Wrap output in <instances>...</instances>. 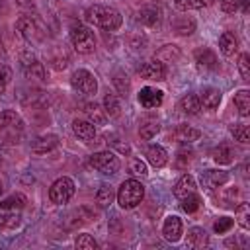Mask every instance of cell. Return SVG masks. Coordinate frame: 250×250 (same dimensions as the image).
Wrapping results in <instances>:
<instances>
[{
  "mask_svg": "<svg viewBox=\"0 0 250 250\" xmlns=\"http://www.w3.org/2000/svg\"><path fill=\"white\" fill-rule=\"evenodd\" d=\"M84 20L104 31H117L123 23L121 12L107 4H92L90 8H86Z\"/></svg>",
  "mask_w": 250,
  "mask_h": 250,
  "instance_id": "cell-1",
  "label": "cell"
},
{
  "mask_svg": "<svg viewBox=\"0 0 250 250\" xmlns=\"http://www.w3.org/2000/svg\"><path fill=\"white\" fill-rule=\"evenodd\" d=\"M23 133H25V123L16 109L0 111V145L6 146L18 145L23 139Z\"/></svg>",
  "mask_w": 250,
  "mask_h": 250,
  "instance_id": "cell-2",
  "label": "cell"
},
{
  "mask_svg": "<svg viewBox=\"0 0 250 250\" xmlns=\"http://www.w3.org/2000/svg\"><path fill=\"white\" fill-rule=\"evenodd\" d=\"M16 31L20 33L21 39H25L27 43H33V45H39L47 39V29L35 12L33 14L31 12L21 14L16 20Z\"/></svg>",
  "mask_w": 250,
  "mask_h": 250,
  "instance_id": "cell-3",
  "label": "cell"
},
{
  "mask_svg": "<svg viewBox=\"0 0 250 250\" xmlns=\"http://www.w3.org/2000/svg\"><path fill=\"white\" fill-rule=\"evenodd\" d=\"M115 197H117V203H119L121 209H133V207H137L143 201V197H145V186L139 180L129 178V180H125L119 186Z\"/></svg>",
  "mask_w": 250,
  "mask_h": 250,
  "instance_id": "cell-4",
  "label": "cell"
},
{
  "mask_svg": "<svg viewBox=\"0 0 250 250\" xmlns=\"http://www.w3.org/2000/svg\"><path fill=\"white\" fill-rule=\"evenodd\" d=\"M70 43L78 55H90L96 49V35L84 23H74L70 27Z\"/></svg>",
  "mask_w": 250,
  "mask_h": 250,
  "instance_id": "cell-5",
  "label": "cell"
},
{
  "mask_svg": "<svg viewBox=\"0 0 250 250\" xmlns=\"http://www.w3.org/2000/svg\"><path fill=\"white\" fill-rule=\"evenodd\" d=\"M70 88L80 96H94L98 92V80L90 70L76 68L70 76Z\"/></svg>",
  "mask_w": 250,
  "mask_h": 250,
  "instance_id": "cell-6",
  "label": "cell"
},
{
  "mask_svg": "<svg viewBox=\"0 0 250 250\" xmlns=\"http://www.w3.org/2000/svg\"><path fill=\"white\" fill-rule=\"evenodd\" d=\"M20 64H21V70L27 78H35V80H41V82L47 80V70L31 49H23L20 53Z\"/></svg>",
  "mask_w": 250,
  "mask_h": 250,
  "instance_id": "cell-7",
  "label": "cell"
},
{
  "mask_svg": "<svg viewBox=\"0 0 250 250\" xmlns=\"http://www.w3.org/2000/svg\"><path fill=\"white\" fill-rule=\"evenodd\" d=\"M74 191H76V186H74L72 178L62 176V178H57L51 184V188H49V199L55 205H62V203L70 201V197L74 195Z\"/></svg>",
  "mask_w": 250,
  "mask_h": 250,
  "instance_id": "cell-8",
  "label": "cell"
},
{
  "mask_svg": "<svg viewBox=\"0 0 250 250\" xmlns=\"http://www.w3.org/2000/svg\"><path fill=\"white\" fill-rule=\"evenodd\" d=\"M90 164H92L98 172H102L104 176H113V174H117V170H119V166H121L119 158H117L111 150L94 152V154L90 156Z\"/></svg>",
  "mask_w": 250,
  "mask_h": 250,
  "instance_id": "cell-9",
  "label": "cell"
},
{
  "mask_svg": "<svg viewBox=\"0 0 250 250\" xmlns=\"http://www.w3.org/2000/svg\"><path fill=\"white\" fill-rule=\"evenodd\" d=\"M193 59L199 70L203 72H213L219 68V59L215 55V51H211L209 47H199L193 51Z\"/></svg>",
  "mask_w": 250,
  "mask_h": 250,
  "instance_id": "cell-10",
  "label": "cell"
},
{
  "mask_svg": "<svg viewBox=\"0 0 250 250\" xmlns=\"http://www.w3.org/2000/svg\"><path fill=\"white\" fill-rule=\"evenodd\" d=\"M139 104L145 107V109H154V107H160L162 102H164V92L154 88V86H145L141 88L139 96H137Z\"/></svg>",
  "mask_w": 250,
  "mask_h": 250,
  "instance_id": "cell-11",
  "label": "cell"
},
{
  "mask_svg": "<svg viewBox=\"0 0 250 250\" xmlns=\"http://www.w3.org/2000/svg\"><path fill=\"white\" fill-rule=\"evenodd\" d=\"M139 74H141V78H145V80L162 82V80H166V64H164L160 59H152V61L145 62V64L139 68Z\"/></svg>",
  "mask_w": 250,
  "mask_h": 250,
  "instance_id": "cell-12",
  "label": "cell"
},
{
  "mask_svg": "<svg viewBox=\"0 0 250 250\" xmlns=\"http://www.w3.org/2000/svg\"><path fill=\"white\" fill-rule=\"evenodd\" d=\"M23 94H20V102L23 105H27L29 109H43L47 105V94L43 90H37V88H27V90H21Z\"/></svg>",
  "mask_w": 250,
  "mask_h": 250,
  "instance_id": "cell-13",
  "label": "cell"
},
{
  "mask_svg": "<svg viewBox=\"0 0 250 250\" xmlns=\"http://www.w3.org/2000/svg\"><path fill=\"white\" fill-rule=\"evenodd\" d=\"M201 137V131L191 127V125H178L172 133H170V139L178 145H191L195 141H199Z\"/></svg>",
  "mask_w": 250,
  "mask_h": 250,
  "instance_id": "cell-14",
  "label": "cell"
},
{
  "mask_svg": "<svg viewBox=\"0 0 250 250\" xmlns=\"http://www.w3.org/2000/svg\"><path fill=\"white\" fill-rule=\"evenodd\" d=\"M135 20L145 27H158L162 20V12L156 6H143L141 10H137Z\"/></svg>",
  "mask_w": 250,
  "mask_h": 250,
  "instance_id": "cell-15",
  "label": "cell"
},
{
  "mask_svg": "<svg viewBox=\"0 0 250 250\" xmlns=\"http://www.w3.org/2000/svg\"><path fill=\"white\" fill-rule=\"evenodd\" d=\"M72 133L84 143H94L96 137H98L96 125L92 121H88V119H74L72 121Z\"/></svg>",
  "mask_w": 250,
  "mask_h": 250,
  "instance_id": "cell-16",
  "label": "cell"
},
{
  "mask_svg": "<svg viewBox=\"0 0 250 250\" xmlns=\"http://www.w3.org/2000/svg\"><path fill=\"white\" fill-rule=\"evenodd\" d=\"M182 230H184V227H182L180 217L170 215V217L164 219V223H162V236L168 242H178L182 238Z\"/></svg>",
  "mask_w": 250,
  "mask_h": 250,
  "instance_id": "cell-17",
  "label": "cell"
},
{
  "mask_svg": "<svg viewBox=\"0 0 250 250\" xmlns=\"http://www.w3.org/2000/svg\"><path fill=\"white\" fill-rule=\"evenodd\" d=\"M59 146V137L57 135H53V133H49V135H41V137H37L33 143H31V152H35V154H47V152H51V150H55Z\"/></svg>",
  "mask_w": 250,
  "mask_h": 250,
  "instance_id": "cell-18",
  "label": "cell"
},
{
  "mask_svg": "<svg viewBox=\"0 0 250 250\" xmlns=\"http://www.w3.org/2000/svg\"><path fill=\"white\" fill-rule=\"evenodd\" d=\"M229 182V172L225 170H205L201 174V184L207 189H217Z\"/></svg>",
  "mask_w": 250,
  "mask_h": 250,
  "instance_id": "cell-19",
  "label": "cell"
},
{
  "mask_svg": "<svg viewBox=\"0 0 250 250\" xmlns=\"http://www.w3.org/2000/svg\"><path fill=\"white\" fill-rule=\"evenodd\" d=\"M47 61H49V64H51L55 70H64V68L68 66V62H70L68 53H66L64 47H61V45L51 47V51H49V55H47Z\"/></svg>",
  "mask_w": 250,
  "mask_h": 250,
  "instance_id": "cell-20",
  "label": "cell"
},
{
  "mask_svg": "<svg viewBox=\"0 0 250 250\" xmlns=\"http://www.w3.org/2000/svg\"><path fill=\"white\" fill-rule=\"evenodd\" d=\"M221 100H223V94H221L219 88L207 86V88H203V90L199 92V102H201V105H203L205 109H215V107H219Z\"/></svg>",
  "mask_w": 250,
  "mask_h": 250,
  "instance_id": "cell-21",
  "label": "cell"
},
{
  "mask_svg": "<svg viewBox=\"0 0 250 250\" xmlns=\"http://www.w3.org/2000/svg\"><path fill=\"white\" fill-rule=\"evenodd\" d=\"M145 156H146L148 164L154 166V168H162V166H166V162H168V152H166V148L160 146V145H150V146L146 148Z\"/></svg>",
  "mask_w": 250,
  "mask_h": 250,
  "instance_id": "cell-22",
  "label": "cell"
},
{
  "mask_svg": "<svg viewBox=\"0 0 250 250\" xmlns=\"http://www.w3.org/2000/svg\"><path fill=\"white\" fill-rule=\"evenodd\" d=\"M195 27H197V23H195V20H193L191 16H178V18L174 20V23H172L174 33L180 35V37L191 35V33L195 31Z\"/></svg>",
  "mask_w": 250,
  "mask_h": 250,
  "instance_id": "cell-23",
  "label": "cell"
},
{
  "mask_svg": "<svg viewBox=\"0 0 250 250\" xmlns=\"http://www.w3.org/2000/svg\"><path fill=\"white\" fill-rule=\"evenodd\" d=\"M219 49L225 57H232L238 51V37L232 31H223L219 35Z\"/></svg>",
  "mask_w": 250,
  "mask_h": 250,
  "instance_id": "cell-24",
  "label": "cell"
},
{
  "mask_svg": "<svg viewBox=\"0 0 250 250\" xmlns=\"http://www.w3.org/2000/svg\"><path fill=\"white\" fill-rule=\"evenodd\" d=\"M186 242L191 248H203V246L209 244V234L201 227H191L188 230V234H186Z\"/></svg>",
  "mask_w": 250,
  "mask_h": 250,
  "instance_id": "cell-25",
  "label": "cell"
},
{
  "mask_svg": "<svg viewBox=\"0 0 250 250\" xmlns=\"http://www.w3.org/2000/svg\"><path fill=\"white\" fill-rule=\"evenodd\" d=\"M191 191H195V180H193V176H189V174H184V176L174 184V189H172V193H174L178 199H182L184 195H188V193H191Z\"/></svg>",
  "mask_w": 250,
  "mask_h": 250,
  "instance_id": "cell-26",
  "label": "cell"
},
{
  "mask_svg": "<svg viewBox=\"0 0 250 250\" xmlns=\"http://www.w3.org/2000/svg\"><path fill=\"white\" fill-rule=\"evenodd\" d=\"M84 113L88 115V121H92L94 125H104L105 123V111L96 104V102H86L82 105Z\"/></svg>",
  "mask_w": 250,
  "mask_h": 250,
  "instance_id": "cell-27",
  "label": "cell"
},
{
  "mask_svg": "<svg viewBox=\"0 0 250 250\" xmlns=\"http://www.w3.org/2000/svg\"><path fill=\"white\" fill-rule=\"evenodd\" d=\"M158 131H160V121L156 117H145L139 125V135H141V139H146V141L152 139Z\"/></svg>",
  "mask_w": 250,
  "mask_h": 250,
  "instance_id": "cell-28",
  "label": "cell"
},
{
  "mask_svg": "<svg viewBox=\"0 0 250 250\" xmlns=\"http://www.w3.org/2000/svg\"><path fill=\"white\" fill-rule=\"evenodd\" d=\"M27 203V197L23 193H12L4 199H0V209L4 211H18V209H23Z\"/></svg>",
  "mask_w": 250,
  "mask_h": 250,
  "instance_id": "cell-29",
  "label": "cell"
},
{
  "mask_svg": "<svg viewBox=\"0 0 250 250\" xmlns=\"http://www.w3.org/2000/svg\"><path fill=\"white\" fill-rule=\"evenodd\" d=\"M180 109H182L186 115H197L199 109H201L199 96H195V94H186V96L180 100Z\"/></svg>",
  "mask_w": 250,
  "mask_h": 250,
  "instance_id": "cell-30",
  "label": "cell"
},
{
  "mask_svg": "<svg viewBox=\"0 0 250 250\" xmlns=\"http://www.w3.org/2000/svg\"><path fill=\"white\" fill-rule=\"evenodd\" d=\"M232 156H234V150L227 143H221L219 146L213 148V160L217 164H230L232 162Z\"/></svg>",
  "mask_w": 250,
  "mask_h": 250,
  "instance_id": "cell-31",
  "label": "cell"
},
{
  "mask_svg": "<svg viewBox=\"0 0 250 250\" xmlns=\"http://www.w3.org/2000/svg\"><path fill=\"white\" fill-rule=\"evenodd\" d=\"M104 111H105V115L107 117H119L121 115V104H119V100H117V96L115 94H105L104 96Z\"/></svg>",
  "mask_w": 250,
  "mask_h": 250,
  "instance_id": "cell-32",
  "label": "cell"
},
{
  "mask_svg": "<svg viewBox=\"0 0 250 250\" xmlns=\"http://www.w3.org/2000/svg\"><path fill=\"white\" fill-rule=\"evenodd\" d=\"M113 199H115V191H113V188L107 186V184L100 186V189L96 191V203H98L100 207H109V205L113 203Z\"/></svg>",
  "mask_w": 250,
  "mask_h": 250,
  "instance_id": "cell-33",
  "label": "cell"
},
{
  "mask_svg": "<svg viewBox=\"0 0 250 250\" xmlns=\"http://www.w3.org/2000/svg\"><path fill=\"white\" fill-rule=\"evenodd\" d=\"M215 0H174V6L180 12H188V10H201V8H209Z\"/></svg>",
  "mask_w": 250,
  "mask_h": 250,
  "instance_id": "cell-34",
  "label": "cell"
},
{
  "mask_svg": "<svg viewBox=\"0 0 250 250\" xmlns=\"http://www.w3.org/2000/svg\"><path fill=\"white\" fill-rule=\"evenodd\" d=\"M234 105H236L238 113L242 117H246L250 113V92L248 90H238L234 94Z\"/></svg>",
  "mask_w": 250,
  "mask_h": 250,
  "instance_id": "cell-35",
  "label": "cell"
},
{
  "mask_svg": "<svg viewBox=\"0 0 250 250\" xmlns=\"http://www.w3.org/2000/svg\"><path fill=\"white\" fill-rule=\"evenodd\" d=\"M111 82H113L115 90H117L121 96H127V94H129L131 82H129V76H127L123 70H115V72H113V76H111Z\"/></svg>",
  "mask_w": 250,
  "mask_h": 250,
  "instance_id": "cell-36",
  "label": "cell"
},
{
  "mask_svg": "<svg viewBox=\"0 0 250 250\" xmlns=\"http://www.w3.org/2000/svg\"><path fill=\"white\" fill-rule=\"evenodd\" d=\"M199 207H201V197H199L197 191H191V193L182 197V209L186 213H195Z\"/></svg>",
  "mask_w": 250,
  "mask_h": 250,
  "instance_id": "cell-37",
  "label": "cell"
},
{
  "mask_svg": "<svg viewBox=\"0 0 250 250\" xmlns=\"http://www.w3.org/2000/svg\"><path fill=\"white\" fill-rule=\"evenodd\" d=\"M229 131L234 137V141H238L242 145H246L250 141V131H248V125H244V123H232L229 127Z\"/></svg>",
  "mask_w": 250,
  "mask_h": 250,
  "instance_id": "cell-38",
  "label": "cell"
},
{
  "mask_svg": "<svg viewBox=\"0 0 250 250\" xmlns=\"http://www.w3.org/2000/svg\"><path fill=\"white\" fill-rule=\"evenodd\" d=\"M74 246L80 248V250H96V248H98V242L94 240L92 234L80 232V234H76V238H74Z\"/></svg>",
  "mask_w": 250,
  "mask_h": 250,
  "instance_id": "cell-39",
  "label": "cell"
},
{
  "mask_svg": "<svg viewBox=\"0 0 250 250\" xmlns=\"http://www.w3.org/2000/svg\"><path fill=\"white\" fill-rule=\"evenodd\" d=\"M234 213H236V223H238L244 230H248V229H250V223H248V219H250V207H248V203H240V205L234 209Z\"/></svg>",
  "mask_w": 250,
  "mask_h": 250,
  "instance_id": "cell-40",
  "label": "cell"
},
{
  "mask_svg": "<svg viewBox=\"0 0 250 250\" xmlns=\"http://www.w3.org/2000/svg\"><path fill=\"white\" fill-rule=\"evenodd\" d=\"M20 227V217L16 213H0V230H8V229H16Z\"/></svg>",
  "mask_w": 250,
  "mask_h": 250,
  "instance_id": "cell-41",
  "label": "cell"
},
{
  "mask_svg": "<svg viewBox=\"0 0 250 250\" xmlns=\"http://www.w3.org/2000/svg\"><path fill=\"white\" fill-rule=\"evenodd\" d=\"M238 72H240L244 82L250 80V57H248V53H240V57H238Z\"/></svg>",
  "mask_w": 250,
  "mask_h": 250,
  "instance_id": "cell-42",
  "label": "cell"
},
{
  "mask_svg": "<svg viewBox=\"0 0 250 250\" xmlns=\"http://www.w3.org/2000/svg\"><path fill=\"white\" fill-rule=\"evenodd\" d=\"M232 225H234V221H232L230 217H221V219L215 221L213 230H215L217 234H225V232H229V230L232 229Z\"/></svg>",
  "mask_w": 250,
  "mask_h": 250,
  "instance_id": "cell-43",
  "label": "cell"
},
{
  "mask_svg": "<svg viewBox=\"0 0 250 250\" xmlns=\"http://www.w3.org/2000/svg\"><path fill=\"white\" fill-rule=\"evenodd\" d=\"M10 80H12V70H10V66L0 64V94H4V92H6V88H8Z\"/></svg>",
  "mask_w": 250,
  "mask_h": 250,
  "instance_id": "cell-44",
  "label": "cell"
},
{
  "mask_svg": "<svg viewBox=\"0 0 250 250\" xmlns=\"http://www.w3.org/2000/svg\"><path fill=\"white\" fill-rule=\"evenodd\" d=\"M129 168H131V172H133V174H141V176H146V174H148L146 164H145L141 158H133V160H131V164H129Z\"/></svg>",
  "mask_w": 250,
  "mask_h": 250,
  "instance_id": "cell-45",
  "label": "cell"
},
{
  "mask_svg": "<svg viewBox=\"0 0 250 250\" xmlns=\"http://www.w3.org/2000/svg\"><path fill=\"white\" fill-rule=\"evenodd\" d=\"M164 55H166L168 61H172V57H174V59L180 57V51L176 49V45H164V47L158 51V57H164Z\"/></svg>",
  "mask_w": 250,
  "mask_h": 250,
  "instance_id": "cell-46",
  "label": "cell"
},
{
  "mask_svg": "<svg viewBox=\"0 0 250 250\" xmlns=\"http://www.w3.org/2000/svg\"><path fill=\"white\" fill-rule=\"evenodd\" d=\"M240 2H242V0H219L223 12H227V14H234V12L238 10Z\"/></svg>",
  "mask_w": 250,
  "mask_h": 250,
  "instance_id": "cell-47",
  "label": "cell"
},
{
  "mask_svg": "<svg viewBox=\"0 0 250 250\" xmlns=\"http://www.w3.org/2000/svg\"><path fill=\"white\" fill-rule=\"evenodd\" d=\"M131 47L133 49H145L146 47V37L145 35H141V33H135V35H131Z\"/></svg>",
  "mask_w": 250,
  "mask_h": 250,
  "instance_id": "cell-48",
  "label": "cell"
},
{
  "mask_svg": "<svg viewBox=\"0 0 250 250\" xmlns=\"http://www.w3.org/2000/svg\"><path fill=\"white\" fill-rule=\"evenodd\" d=\"M16 4L25 12H35V0H16Z\"/></svg>",
  "mask_w": 250,
  "mask_h": 250,
  "instance_id": "cell-49",
  "label": "cell"
},
{
  "mask_svg": "<svg viewBox=\"0 0 250 250\" xmlns=\"http://www.w3.org/2000/svg\"><path fill=\"white\" fill-rule=\"evenodd\" d=\"M189 162V152L188 150H180L178 152V166H184V162Z\"/></svg>",
  "mask_w": 250,
  "mask_h": 250,
  "instance_id": "cell-50",
  "label": "cell"
},
{
  "mask_svg": "<svg viewBox=\"0 0 250 250\" xmlns=\"http://www.w3.org/2000/svg\"><path fill=\"white\" fill-rule=\"evenodd\" d=\"M0 59H6V47H4L2 39H0Z\"/></svg>",
  "mask_w": 250,
  "mask_h": 250,
  "instance_id": "cell-51",
  "label": "cell"
},
{
  "mask_svg": "<svg viewBox=\"0 0 250 250\" xmlns=\"http://www.w3.org/2000/svg\"><path fill=\"white\" fill-rule=\"evenodd\" d=\"M2 191H4V184L0 182V195H2Z\"/></svg>",
  "mask_w": 250,
  "mask_h": 250,
  "instance_id": "cell-52",
  "label": "cell"
},
{
  "mask_svg": "<svg viewBox=\"0 0 250 250\" xmlns=\"http://www.w3.org/2000/svg\"><path fill=\"white\" fill-rule=\"evenodd\" d=\"M2 8H4V0H0V10H2Z\"/></svg>",
  "mask_w": 250,
  "mask_h": 250,
  "instance_id": "cell-53",
  "label": "cell"
},
{
  "mask_svg": "<svg viewBox=\"0 0 250 250\" xmlns=\"http://www.w3.org/2000/svg\"><path fill=\"white\" fill-rule=\"evenodd\" d=\"M2 162H4V158H2V154H0V164H2Z\"/></svg>",
  "mask_w": 250,
  "mask_h": 250,
  "instance_id": "cell-54",
  "label": "cell"
}]
</instances>
